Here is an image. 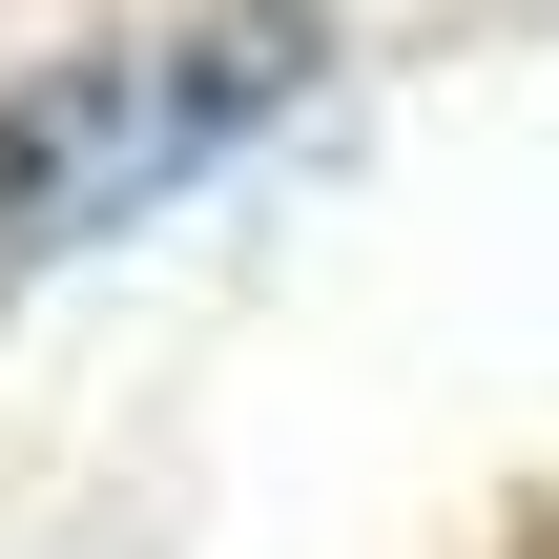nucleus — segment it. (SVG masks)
I'll return each mask as SVG.
<instances>
[{
  "mask_svg": "<svg viewBox=\"0 0 559 559\" xmlns=\"http://www.w3.org/2000/svg\"><path fill=\"white\" fill-rule=\"evenodd\" d=\"M311 83H332V0H166V21H124V41L21 62V83H0V290L166 228V207L228 187Z\"/></svg>",
  "mask_w": 559,
  "mask_h": 559,
  "instance_id": "f257e3e1",
  "label": "nucleus"
}]
</instances>
